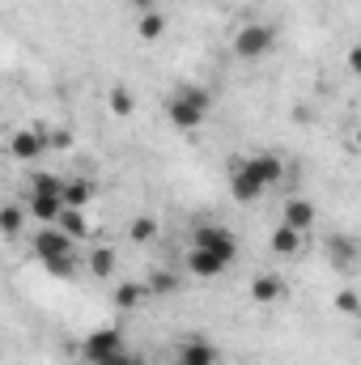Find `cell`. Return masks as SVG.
<instances>
[{
    "instance_id": "12",
    "label": "cell",
    "mask_w": 361,
    "mask_h": 365,
    "mask_svg": "<svg viewBox=\"0 0 361 365\" xmlns=\"http://www.w3.org/2000/svg\"><path fill=\"white\" fill-rule=\"evenodd\" d=\"M247 162H251V170L260 175L264 187H280V182H285V162H280L276 153H251Z\"/></svg>"
},
{
    "instance_id": "9",
    "label": "cell",
    "mask_w": 361,
    "mask_h": 365,
    "mask_svg": "<svg viewBox=\"0 0 361 365\" xmlns=\"http://www.w3.org/2000/svg\"><path fill=\"white\" fill-rule=\"evenodd\" d=\"M26 208H30V217L39 221V225H60V217H64V195H34L30 191V200H26Z\"/></svg>"
},
{
    "instance_id": "1",
    "label": "cell",
    "mask_w": 361,
    "mask_h": 365,
    "mask_svg": "<svg viewBox=\"0 0 361 365\" xmlns=\"http://www.w3.org/2000/svg\"><path fill=\"white\" fill-rule=\"evenodd\" d=\"M208 106H213L208 90H200V86H179V90L166 98V119H171L179 132H191V128H200V123L208 119Z\"/></svg>"
},
{
    "instance_id": "32",
    "label": "cell",
    "mask_w": 361,
    "mask_h": 365,
    "mask_svg": "<svg viewBox=\"0 0 361 365\" xmlns=\"http://www.w3.org/2000/svg\"><path fill=\"white\" fill-rule=\"evenodd\" d=\"M353 140H357V149H361V128H357V136H353Z\"/></svg>"
},
{
    "instance_id": "5",
    "label": "cell",
    "mask_w": 361,
    "mask_h": 365,
    "mask_svg": "<svg viewBox=\"0 0 361 365\" xmlns=\"http://www.w3.org/2000/svg\"><path fill=\"white\" fill-rule=\"evenodd\" d=\"M123 353H128V344H123V336L115 327H98L86 340V361L90 365H115Z\"/></svg>"
},
{
    "instance_id": "23",
    "label": "cell",
    "mask_w": 361,
    "mask_h": 365,
    "mask_svg": "<svg viewBox=\"0 0 361 365\" xmlns=\"http://www.w3.org/2000/svg\"><path fill=\"white\" fill-rule=\"evenodd\" d=\"M51 276H60V280H73V276H81V264H77V251L73 255H60V259H47L43 264Z\"/></svg>"
},
{
    "instance_id": "2",
    "label": "cell",
    "mask_w": 361,
    "mask_h": 365,
    "mask_svg": "<svg viewBox=\"0 0 361 365\" xmlns=\"http://www.w3.org/2000/svg\"><path fill=\"white\" fill-rule=\"evenodd\" d=\"M276 43H280V30L276 26H268V21H247V26L234 30L230 51L238 60H264L268 51H276Z\"/></svg>"
},
{
    "instance_id": "11",
    "label": "cell",
    "mask_w": 361,
    "mask_h": 365,
    "mask_svg": "<svg viewBox=\"0 0 361 365\" xmlns=\"http://www.w3.org/2000/svg\"><path fill=\"white\" fill-rule=\"evenodd\" d=\"M327 259H332V268L349 272V268L357 264V242H353L349 234H332V238H327Z\"/></svg>"
},
{
    "instance_id": "24",
    "label": "cell",
    "mask_w": 361,
    "mask_h": 365,
    "mask_svg": "<svg viewBox=\"0 0 361 365\" xmlns=\"http://www.w3.org/2000/svg\"><path fill=\"white\" fill-rule=\"evenodd\" d=\"M128 238H132V242H153V238H158V221H153V217H136V221L128 225Z\"/></svg>"
},
{
    "instance_id": "26",
    "label": "cell",
    "mask_w": 361,
    "mask_h": 365,
    "mask_svg": "<svg viewBox=\"0 0 361 365\" xmlns=\"http://www.w3.org/2000/svg\"><path fill=\"white\" fill-rule=\"evenodd\" d=\"M111 110H115V115H132V93L123 90V86L111 90Z\"/></svg>"
},
{
    "instance_id": "13",
    "label": "cell",
    "mask_w": 361,
    "mask_h": 365,
    "mask_svg": "<svg viewBox=\"0 0 361 365\" xmlns=\"http://www.w3.org/2000/svg\"><path fill=\"white\" fill-rule=\"evenodd\" d=\"M302 238H306L302 230H293V225H285V221H280V225L272 230L268 247H272V251H276V255H280V259H293V255L302 251Z\"/></svg>"
},
{
    "instance_id": "10",
    "label": "cell",
    "mask_w": 361,
    "mask_h": 365,
    "mask_svg": "<svg viewBox=\"0 0 361 365\" xmlns=\"http://www.w3.org/2000/svg\"><path fill=\"white\" fill-rule=\"evenodd\" d=\"M225 268H230V264H225V259H217L213 251H200V247H191V251H187V272L200 276V280H217Z\"/></svg>"
},
{
    "instance_id": "22",
    "label": "cell",
    "mask_w": 361,
    "mask_h": 365,
    "mask_svg": "<svg viewBox=\"0 0 361 365\" xmlns=\"http://www.w3.org/2000/svg\"><path fill=\"white\" fill-rule=\"evenodd\" d=\"M145 293H149V284H119V289H115V306H119V310H132V306L145 302Z\"/></svg>"
},
{
    "instance_id": "19",
    "label": "cell",
    "mask_w": 361,
    "mask_h": 365,
    "mask_svg": "<svg viewBox=\"0 0 361 365\" xmlns=\"http://www.w3.org/2000/svg\"><path fill=\"white\" fill-rule=\"evenodd\" d=\"M26 217H30V208L4 204V212H0V230H4V238H17V234H21V225H26Z\"/></svg>"
},
{
    "instance_id": "20",
    "label": "cell",
    "mask_w": 361,
    "mask_h": 365,
    "mask_svg": "<svg viewBox=\"0 0 361 365\" xmlns=\"http://www.w3.org/2000/svg\"><path fill=\"white\" fill-rule=\"evenodd\" d=\"M60 230L64 234H73L77 242L90 234V221H86V208H64V217H60Z\"/></svg>"
},
{
    "instance_id": "17",
    "label": "cell",
    "mask_w": 361,
    "mask_h": 365,
    "mask_svg": "<svg viewBox=\"0 0 361 365\" xmlns=\"http://www.w3.org/2000/svg\"><path fill=\"white\" fill-rule=\"evenodd\" d=\"M86 268H90L98 280H106V276H115V268H119V259H115V251L111 247H93L90 259H86Z\"/></svg>"
},
{
    "instance_id": "4",
    "label": "cell",
    "mask_w": 361,
    "mask_h": 365,
    "mask_svg": "<svg viewBox=\"0 0 361 365\" xmlns=\"http://www.w3.org/2000/svg\"><path fill=\"white\" fill-rule=\"evenodd\" d=\"M30 251H34V259H39V264H47V259H60V255H73V251H77V238H73V234H64L60 225H43V230L34 234V242H30Z\"/></svg>"
},
{
    "instance_id": "14",
    "label": "cell",
    "mask_w": 361,
    "mask_h": 365,
    "mask_svg": "<svg viewBox=\"0 0 361 365\" xmlns=\"http://www.w3.org/2000/svg\"><path fill=\"white\" fill-rule=\"evenodd\" d=\"M162 34H166V13H162V9L136 13V38H145V43H158Z\"/></svg>"
},
{
    "instance_id": "7",
    "label": "cell",
    "mask_w": 361,
    "mask_h": 365,
    "mask_svg": "<svg viewBox=\"0 0 361 365\" xmlns=\"http://www.w3.org/2000/svg\"><path fill=\"white\" fill-rule=\"evenodd\" d=\"M264 191H268V187L260 182V175L251 170L247 158H243V162H230V195H234L238 204H255Z\"/></svg>"
},
{
    "instance_id": "3",
    "label": "cell",
    "mask_w": 361,
    "mask_h": 365,
    "mask_svg": "<svg viewBox=\"0 0 361 365\" xmlns=\"http://www.w3.org/2000/svg\"><path fill=\"white\" fill-rule=\"evenodd\" d=\"M191 247H200V251H213L217 259H225V264H234L238 259V238L225 230V225H217V221H204L200 230H195V242Z\"/></svg>"
},
{
    "instance_id": "8",
    "label": "cell",
    "mask_w": 361,
    "mask_h": 365,
    "mask_svg": "<svg viewBox=\"0 0 361 365\" xmlns=\"http://www.w3.org/2000/svg\"><path fill=\"white\" fill-rule=\"evenodd\" d=\"M171 365H217V344H208L204 336H191L175 349Z\"/></svg>"
},
{
    "instance_id": "25",
    "label": "cell",
    "mask_w": 361,
    "mask_h": 365,
    "mask_svg": "<svg viewBox=\"0 0 361 365\" xmlns=\"http://www.w3.org/2000/svg\"><path fill=\"white\" fill-rule=\"evenodd\" d=\"M179 289V276L175 272H153L149 276V293H175Z\"/></svg>"
},
{
    "instance_id": "28",
    "label": "cell",
    "mask_w": 361,
    "mask_h": 365,
    "mask_svg": "<svg viewBox=\"0 0 361 365\" xmlns=\"http://www.w3.org/2000/svg\"><path fill=\"white\" fill-rule=\"evenodd\" d=\"M345 64H349V73H353V77H361V43H353V47H349Z\"/></svg>"
},
{
    "instance_id": "18",
    "label": "cell",
    "mask_w": 361,
    "mask_h": 365,
    "mask_svg": "<svg viewBox=\"0 0 361 365\" xmlns=\"http://www.w3.org/2000/svg\"><path fill=\"white\" fill-rule=\"evenodd\" d=\"M93 200V182L90 179H68L64 182V204L68 208H86Z\"/></svg>"
},
{
    "instance_id": "29",
    "label": "cell",
    "mask_w": 361,
    "mask_h": 365,
    "mask_svg": "<svg viewBox=\"0 0 361 365\" xmlns=\"http://www.w3.org/2000/svg\"><path fill=\"white\" fill-rule=\"evenodd\" d=\"M51 145L64 149V145H73V136H68V132H51Z\"/></svg>"
},
{
    "instance_id": "21",
    "label": "cell",
    "mask_w": 361,
    "mask_h": 365,
    "mask_svg": "<svg viewBox=\"0 0 361 365\" xmlns=\"http://www.w3.org/2000/svg\"><path fill=\"white\" fill-rule=\"evenodd\" d=\"M30 191H34V195H64V179H56V175H47V170H34V175H30Z\"/></svg>"
},
{
    "instance_id": "30",
    "label": "cell",
    "mask_w": 361,
    "mask_h": 365,
    "mask_svg": "<svg viewBox=\"0 0 361 365\" xmlns=\"http://www.w3.org/2000/svg\"><path fill=\"white\" fill-rule=\"evenodd\" d=\"M128 4H132L136 13H149V9H158V0H128Z\"/></svg>"
},
{
    "instance_id": "6",
    "label": "cell",
    "mask_w": 361,
    "mask_h": 365,
    "mask_svg": "<svg viewBox=\"0 0 361 365\" xmlns=\"http://www.w3.org/2000/svg\"><path fill=\"white\" fill-rule=\"evenodd\" d=\"M51 149V132L47 128H17L13 136H9V153L17 158V162H34L39 153H47Z\"/></svg>"
},
{
    "instance_id": "27",
    "label": "cell",
    "mask_w": 361,
    "mask_h": 365,
    "mask_svg": "<svg viewBox=\"0 0 361 365\" xmlns=\"http://www.w3.org/2000/svg\"><path fill=\"white\" fill-rule=\"evenodd\" d=\"M336 310H345V314H357V310H361V297L353 293V289H340V293H336Z\"/></svg>"
},
{
    "instance_id": "31",
    "label": "cell",
    "mask_w": 361,
    "mask_h": 365,
    "mask_svg": "<svg viewBox=\"0 0 361 365\" xmlns=\"http://www.w3.org/2000/svg\"><path fill=\"white\" fill-rule=\"evenodd\" d=\"M115 365H145V357H141V353H123Z\"/></svg>"
},
{
    "instance_id": "15",
    "label": "cell",
    "mask_w": 361,
    "mask_h": 365,
    "mask_svg": "<svg viewBox=\"0 0 361 365\" xmlns=\"http://www.w3.org/2000/svg\"><path fill=\"white\" fill-rule=\"evenodd\" d=\"M280 221L306 234V230L315 225V204H310V200H289V204H285V212H280Z\"/></svg>"
},
{
    "instance_id": "16",
    "label": "cell",
    "mask_w": 361,
    "mask_h": 365,
    "mask_svg": "<svg viewBox=\"0 0 361 365\" xmlns=\"http://www.w3.org/2000/svg\"><path fill=\"white\" fill-rule=\"evenodd\" d=\"M251 297H255V302H280V297H285V280L276 272H260L251 280Z\"/></svg>"
}]
</instances>
